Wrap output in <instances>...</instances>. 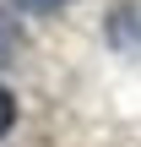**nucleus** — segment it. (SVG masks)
Masks as SVG:
<instances>
[{"mask_svg": "<svg viewBox=\"0 0 141 147\" xmlns=\"http://www.w3.org/2000/svg\"><path fill=\"white\" fill-rule=\"evenodd\" d=\"M16 49H22V27L0 11V65H11V60H16Z\"/></svg>", "mask_w": 141, "mask_h": 147, "instance_id": "1", "label": "nucleus"}, {"mask_svg": "<svg viewBox=\"0 0 141 147\" xmlns=\"http://www.w3.org/2000/svg\"><path fill=\"white\" fill-rule=\"evenodd\" d=\"M11 125H16V98H11V93L0 87V136H5Z\"/></svg>", "mask_w": 141, "mask_h": 147, "instance_id": "2", "label": "nucleus"}, {"mask_svg": "<svg viewBox=\"0 0 141 147\" xmlns=\"http://www.w3.org/2000/svg\"><path fill=\"white\" fill-rule=\"evenodd\" d=\"M16 5H27V11H54V5H65V0H16Z\"/></svg>", "mask_w": 141, "mask_h": 147, "instance_id": "3", "label": "nucleus"}]
</instances>
